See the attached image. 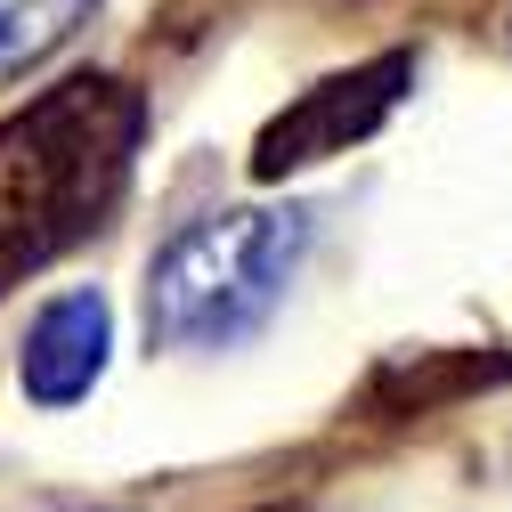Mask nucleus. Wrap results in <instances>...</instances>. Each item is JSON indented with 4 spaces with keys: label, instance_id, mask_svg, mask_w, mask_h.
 I'll list each match as a JSON object with an SVG mask.
<instances>
[{
    "label": "nucleus",
    "instance_id": "1",
    "mask_svg": "<svg viewBox=\"0 0 512 512\" xmlns=\"http://www.w3.org/2000/svg\"><path fill=\"white\" fill-rule=\"evenodd\" d=\"M147 131V98L114 74H74L0 122V269H33L90 236Z\"/></svg>",
    "mask_w": 512,
    "mask_h": 512
},
{
    "label": "nucleus",
    "instance_id": "2",
    "mask_svg": "<svg viewBox=\"0 0 512 512\" xmlns=\"http://www.w3.org/2000/svg\"><path fill=\"white\" fill-rule=\"evenodd\" d=\"M309 220L285 204H244V212H212L187 220L179 236H163V252L147 261V342L155 350H236L277 317L293 269H301Z\"/></svg>",
    "mask_w": 512,
    "mask_h": 512
},
{
    "label": "nucleus",
    "instance_id": "3",
    "mask_svg": "<svg viewBox=\"0 0 512 512\" xmlns=\"http://www.w3.org/2000/svg\"><path fill=\"white\" fill-rule=\"evenodd\" d=\"M407 82H415V57L391 49V57H374V66H358V74H334V82L301 90L261 131V147H252V179H285V171H309L326 155H350L358 139L382 131V114L407 98Z\"/></svg>",
    "mask_w": 512,
    "mask_h": 512
},
{
    "label": "nucleus",
    "instance_id": "4",
    "mask_svg": "<svg viewBox=\"0 0 512 512\" xmlns=\"http://www.w3.org/2000/svg\"><path fill=\"white\" fill-rule=\"evenodd\" d=\"M106 350H114V309L98 285H66L49 293L33 317H25V342H17V391L41 407V415H66L98 391L106 374Z\"/></svg>",
    "mask_w": 512,
    "mask_h": 512
},
{
    "label": "nucleus",
    "instance_id": "5",
    "mask_svg": "<svg viewBox=\"0 0 512 512\" xmlns=\"http://www.w3.org/2000/svg\"><path fill=\"white\" fill-rule=\"evenodd\" d=\"M90 9L98 0H0V90L17 74H33V66H49L90 25Z\"/></svg>",
    "mask_w": 512,
    "mask_h": 512
}]
</instances>
